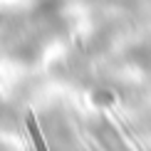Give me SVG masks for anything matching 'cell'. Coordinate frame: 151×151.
Masks as SVG:
<instances>
[{
    "mask_svg": "<svg viewBox=\"0 0 151 151\" xmlns=\"http://www.w3.org/2000/svg\"><path fill=\"white\" fill-rule=\"evenodd\" d=\"M27 129H30V134H32L35 149H37V151H47V144H45V139H42L40 129H37V122H35V116L30 114V111H27Z\"/></svg>",
    "mask_w": 151,
    "mask_h": 151,
    "instance_id": "obj_1",
    "label": "cell"
}]
</instances>
